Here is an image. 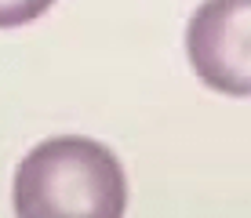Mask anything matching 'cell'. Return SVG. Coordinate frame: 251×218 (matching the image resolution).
I'll use <instances>...</instances> for the list:
<instances>
[{
    "label": "cell",
    "mask_w": 251,
    "mask_h": 218,
    "mask_svg": "<svg viewBox=\"0 0 251 218\" xmlns=\"http://www.w3.org/2000/svg\"><path fill=\"white\" fill-rule=\"evenodd\" d=\"M197 76L222 95L251 91V0H204L186 29Z\"/></svg>",
    "instance_id": "7a4b0ae2"
},
{
    "label": "cell",
    "mask_w": 251,
    "mask_h": 218,
    "mask_svg": "<svg viewBox=\"0 0 251 218\" xmlns=\"http://www.w3.org/2000/svg\"><path fill=\"white\" fill-rule=\"evenodd\" d=\"M55 0H0V29H11V25H25L33 19L48 11Z\"/></svg>",
    "instance_id": "3957f363"
},
{
    "label": "cell",
    "mask_w": 251,
    "mask_h": 218,
    "mask_svg": "<svg viewBox=\"0 0 251 218\" xmlns=\"http://www.w3.org/2000/svg\"><path fill=\"white\" fill-rule=\"evenodd\" d=\"M124 207L120 160L91 138H48L15 171V211L25 218H117Z\"/></svg>",
    "instance_id": "6da1fadb"
}]
</instances>
